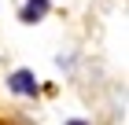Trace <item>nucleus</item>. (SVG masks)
Returning a JSON list of instances; mask_svg holds the SVG:
<instances>
[{"label":"nucleus","instance_id":"f257e3e1","mask_svg":"<svg viewBox=\"0 0 129 125\" xmlns=\"http://www.w3.org/2000/svg\"><path fill=\"white\" fill-rule=\"evenodd\" d=\"M11 88H15V92H22V96H37V77L30 74V70H15V74H11Z\"/></svg>","mask_w":129,"mask_h":125},{"label":"nucleus","instance_id":"f03ea898","mask_svg":"<svg viewBox=\"0 0 129 125\" xmlns=\"http://www.w3.org/2000/svg\"><path fill=\"white\" fill-rule=\"evenodd\" d=\"M48 15V0H26V11H22V22H37Z\"/></svg>","mask_w":129,"mask_h":125},{"label":"nucleus","instance_id":"7ed1b4c3","mask_svg":"<svg viewBox=\"0 0 129 125\" xmlns=\"http://www.w3.org/2000/svg\"><path fill=\"white\" fill-rule=\"evenodd\" d=\"M67 125H85V121H67Z\"/></svg>","mask_w":129,"mask_h":125}]
</instances>
